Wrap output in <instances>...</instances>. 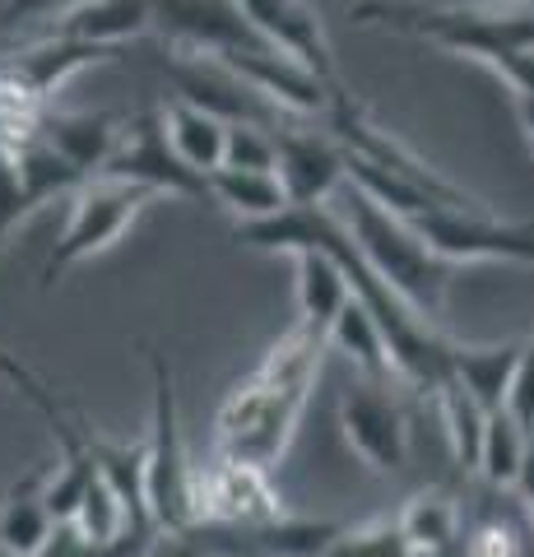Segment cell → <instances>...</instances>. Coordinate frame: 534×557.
<instances>
[{
    "mask_svg": "<svg viewBox=\"0 0 534 557\" xmlns=\"http://www.w3.org/2000/svg\"><path fill=\"white\" fill-rule=\"evenodd\" d=\"M325 348L331 344L302 325H293L288 335L270 344V354L256 362V372L247 381H237L214 418V456L219 460L256 465V469H265V474L284 460L293 432H298V418H302L316 376H321Z\"/></svg>",
    "mask_w": 534,
    "mask_h": 557,
    "instance_id": "1",
    "label": "cell"
},
{
    "mask_svg": "<svg viewBox=\"0 0 534 557\" xmlns=\"http://www.w3.org/2000/svg\"><path fill=\"white\" fill-rule=\"evenodd\" d=\"M353 24H382L409 38H427L446 51L497 65L507 51L534 47V10L525 0H493V5H419V0H358Z\"/></svg>",
    "mask_w": 534,
    "mask_h": 557,
    "instance_id": "2",
    "label": "cell"
},
{
    "mask_svg": "<svg viewBox=\"0 0 534 557\" xmlns=\"http://www.w3.org/2000/svg\"><path fill=\"white\" fill-rule=\"evenodd\" d=\"M344 228H349L353 247L363 251V260L376 270V278H382V284L413 311V317L427 321V325L442 317L446 288H451V278H456V265L437 260L400 219L386 214L376 200H368L358 186H349V219H344Z\"/></svg>",
    "mask_w": 534,
    "mask_h": 557,
    "instance_id": "3",
    "label": "cell"
},
{
    "mask_svg": "<svg viewBox=\"0 0 534 557\" xmlns=\"http://www.w3.org/2000/svg\"><path fill=\"white\" fill-rule=\"evenodd\" d=\"M149 376H153V432L145 442V502L163 534L196 530V469L186 460L182 423H177V391H172V368L159 348H149Z\"/></svg>",
    "mask_w": 534,
    "mask_h": 557,
    "instance_id": "4",
    "label": "cell"
},
{
    "mask_svg": "<svg viewBox=\"0 0 534 557\" xmlns=\"http://www.w3.org/2000/svg\"><path fill=\"white\" fill-rule=\"evenodd\" d=\"M321 126H325V135H331L344 153H353V159L372 163L376 172H386V177L405 182V186H413V190H423L427 200H437V205H446V209H488L484 200L464 196V190L446 182L442 172H433V168L419 159V153L405 149L390 131L376 126V121L368 116V108H363V102H358L349 89H344V84L331 94V108H325Z\"/></svg>",
    "mask_w": 534,
    "mask_h": 557,
    "instance_id": "5",
    "label": "cell"
},
{
    "mask_svg": "<svg viewBox=\"0 0 534 557\" xmlns=\"http://www.w3.org/2000/svg\"><path fill=\"white\" fill-rule=\"evenodd\" d=\"M71 196H75L71 223H65L61 242H57V247H51V256L42 260V278H38L42 293L57 288V278H61L65 270H75V265H84L89 256L108 251L112 242L122 237L135 219H140V209L153 200L149 190L126 186V182H112V177H89L84 186H75Z\"/></svg>",
    "mask_w": 534,
    "mask_h": 557,
    "instance_id": "6",
    "label": "cell"
},
{
    "mask_svg": "<svg viewBox=\"0 0 534 557\" xmlns=\"http://www.w3.org/2000/svg\"><path fill=\"white\" fill-rule=\"evenodd\" d=\"M400 223L437 260H446V265H456V270L464 260H521V265H534V228L530 223H502L493 209L433 205Z\"/></svg>",
    "mask_w": 534,
    "mask_h": 557,
    "instance_id": "7",
    "label": "cell"
},
{
    "mask_svg": "<svg viewBox=\"0 0 534 557\" xmlns=\"http://www.w3.org/2000/svg\"><path fill=\"white\" fill-rule=\"evenodd\" d=\"M98 177L140 186V190H149V196H186V200L210 196L200 172H191L177 153H172L159 112L135 116L131 126L116 135V145H112V153H108V163H102Z\"/></svg>",
    "mask_w": 534,
    "mask_h": 557,
    "instance_id": "8",
    "label": "cell"
},
{
    "mask_svg": "<svg viewBox=\"0 0 534 557\" xmlns=\"http://www.w3.org/2000/svg\"><path fill=\"white\" fill-rule=\"evenodd\" d=\"M167 75L177 79L182 102L219 116L223 126H261V131H284V112L265 102L243 75H233L219 57H200V51H177L167 61Z\"/></svg>",
    "mask_w": 534,
    "mask_h": 557,
    "instance_id": "9",
    "label": "cell"
},
{
    "mask_svg": "<svg viewBox=\"0 0 534 557\" xmlns=\"http://www.w3.org/2000/svg\"><path fill=\"white\" fill-rule=\"evenodd\" d=\"M191 493H196V525H270V520L288 516L280 487L256 465L214 456L204 469H196Z\"/></svg>",
    "mask_w": 534,
    "mask_h": 557,
    "instance_id": "10",
    "label": "cell"
},
{
    "mask_svg": "<svg viewBox=\"0 0 534 557\" xmlns=\"http://www.w3.org/2000/svg\"><path fill=\"white\" fill-rule=\"evenodd\" d=\"M243 10V20L256 28V38L265 47H274L284 61L302 65L307 75H316L325 89H339L335 75V57L331 42H325L321 14L307 5V0H233Z\"/></svg>",
    "mask_w": 534,
    "mask_h": 557,
    "instance_id": "11",
    "label": "cell"
},
{
    "mask_svg": "<svg viewBox=\"0 0 534 557\" xmlns=\"http://www.w3.org/2000/svg\"><path fill=\"white\" fill-rule=\"evenodd\" d=\"M339 428L358 456H363L376 474H400L409 456V428L400 405L386 395L382 381H353L339 399Z\"/></svg>",
    "mask_w": 534,
    "mask_h": 557,
    "instance_id": "12",
    "label": "cell"
},
{
    "mask_svg": "<svg viewBox=\"0 0 534 557\" xmlns=\"http://www.w3.org/2000/svg\"><path fill=\"white\" fill-rule=\"evenodd\" d=\"M153 28H163L182 51H200V57L265 47L233 0H153Z\"/></svg>",
    "mask_w": 534,
    "mask_h": 557,
    "instance_id": "13",
    "label": "cell"
},
{
    "mask_svg": "<svg viewBox=\"0 0 534 557\" xmlns=\"http://www.w3.org/2000/svg\"><path fill=\"white\" fill-rule=\"evenodd\" d=\"M274 149H280L274 177L284 186L288 209H316L344 186V149L325 131L284 126L274 131Z\"/></svg>",
    "mask_w": 534,
    "mask_h": 557,
    "instance_id": "14",
    "label": "cell"
},
{
    "mask_svg": "<svg viewBox=\"0 0 534 557\" xmlns=\"http://www.w3.org/2000/svg\"><path fill=\"white\" fill-rule=\"evenodd\" d=\"M102 61H116V47H94V42H75V38H47L28 42V47H10L0 51V65L10 70L20 84H28L42 102H51V94L61 89L71 75H79L84 65H102Z\"/></svg>",
    "mask_w": 534,
    "mask_h": 557,
    "instance_id": "15",
    "label": "cell"
},
{
    "mask_svg": "<svg viewBox=\"0 0 534 557\" xmlns=\"http://www.w3.org/2000/svg\"><path fill=\"white\" fill-rule=\"evenodd\" d=\"M38 135H42L47 149H57L61 159L89 182L102 172V163H108L122 126H116V116H108V112H57V108H47Z\"/></svg>",
    "mask_w": 534,
    "mask_h": 557,
    "instance_id": "16",
    "label": "cell"
},
{
    "mask_svg": "<svg viewBox=\"0 0 534 557\" xmlns=\"http://www.w3.org/2000/svg\"><path fill=\"white\" fill-rule=\"evenodd\" d=\"M149 28H153V0H79V5L51 20L57 38H75L94 47H116L126 38H140Z\"/></svg>",
    "mask_w": 534,
    "mask_h": 557,
    "instance_id": "17",
    "label": "cell"
},
{
    "mask_svg": "<svg viewBox=\"0 0 534 557\" xmlns=\"http://www.w3.org/2000/svg\"><path fill=\"white\" fill-rule=\"evenodd\" d=\"M516 358H521V339H507V344H456L451 339V358L446 362H451V376L464 386V395L484 413H493V409H507Z\"/></svg>",
    "mask_w": 534,
    "mask_h": 557,
    "instance_id": "18",
    "label": "cell"
},
{
    "mask_svg": "<svg viewBox=\"0 0 534 557\" xmlns=\"http://www.w3.org/2000/svg\"><path fill=\"white\" fill-rule=\"evenodd\" d=\"M42 483H47V465H33L28 474L0 497V548H10L14 557H33L47 534L57 530L47 516V502H42Z\"/></svg>",
    "mask_w": 534,
    "mask_h": 557,
    "instance_id": "19",
    "label": "cell"
},
{
    "mask_svg": "<svg viewBox=\"0 0 534 557\" xmlns=\"http://www.w3.org/2000/svg\"><path fill=\"white\" fill-rule=\"evenodd\" d=\"M400 534L409 539V548L419 557H442L446 548H456L460 539V502L446 493V487H423L413 493L400 511Z\"/></svg>",
    "mask_w": 534,
    "mask_h": 557,
    "instance_id": "20",
    "label": "cell"
},
{
    "mask_svg": "<svg viewBox=\"0 0 534 557\" xmlns=\"http://www.w3.org/2000/svg\"><path fill=\"white\" fill-rule=\"evenodd\" d=\"M159 116H163V135H167L172 153H177L191 172L210 177L214 168H223V139H228V126H223L219 116L200 112V108H191V102H182V98Z\"/></svg>",
    "mask_w": 534,
    "mask_h": 557,
    "instance_id": "21",
    "label": "cell"
},
{
    "mask_svg": "<svg viewBox=\"0 0 534 557\" xmlns=\"http://www.w3.org/2000/svg\"><path fill=\"white\" fill-rule=\"evenodd\" d=\"M210 200H219L228 214H237L243 223H265L274 214L288 209V196L274 172H237V168H214L204 177Z\"/></svg>",
    "mask_w": 534,
    "mask_h": 557,
    "instance_id": "22",
    "label": "cell"
},
{
    "mask_svg": "<svg viewBox=\"0 0 534 557\" xmlns=\"http://www.w3.org/2000/svg\"><path fill=\"white\" fill-rule=\"evenodd\" d=\"M349 307V284L344 274L316 251H298V325L312 330V335H331L335 317Z\"/></svg>",
    "mask_w": 534,
    "mask_h": 557,
    "instance_id": "23",
    "label": "cell"
},
{
    "mask_svg": "<svg viewBox=\"0 0 534 557\" xmlns=\"http://www.w3.org/2000/svg\"><path fill=\"white\" fill-rule=\"evenodd\" d=\"M61 442V465H47V483H42V502H47V516L51 525H71L79 502H84V487L94 483V460L84 450V437L75 428L57 432Z\"/></svg>",
    "mask_w": 534,
    "mask_h": 557,
    "instance_id": "24",
    "label": "cell"
},
{
    "mask_svg": "<svg viewBox=\"0 0 534 557\" xmlns=\"http://www.w3.org/2000/svg\"><path fill=\"white\" fill-rule=\"evenodd\" d=\"M325 344H335V348H344L349 354V362L358 372H363V381H390V354H386V339H382V330H376V321L368 317V307L363 302H353L349 298V307L335 317V325H331V335H325Z\"/></svg>",
    "mask_w": 534,
    "mask_h": 557,
    "instance_id": "25",
    "label": "cell"
},
{
    "mask_svg": "<svg viewBox=\"0 0 534 557\" xmlns=\"http://www.w3.org/2000/svg\"><path fill=\"white\" fill-rule=\"evenodd\" d=\"M530 456V432L516 423L507 409H493L484 418V442H479V474L488 479V487H516Z\"/></svg>",
    "mask_w": 534,
    "mask_h": 557,
    "instance_id": "26",
    "label": "cell"
},
{
    "mask_svg": "<svg viewBox=\"0 0 534 557\" xmlns=\"http://www.w3.org/2000/svg\"><path fill=\"white\" fill-rule=\"evenodd\" d=\"M437 409H442V423H446V437H451V456L460 469H474L479 465V442H484V409L474 405L470 395H464V386L456 376H446L442 386L433 391Z\"/></svg>",
    "mask_w": 534,
    "mask_h": 557,
    "instance_id": "27",
    "label": "cell"
},
{
    "mask_svg": "<svg viewBox=\"0 0 534 557\" xmlns=\"http://www.w3.org/2000/svg\"><path fill=\"white\" fill-rule=\"evenodd\" d=\"M321 557H419L400 534L395 516H376L368 525H339V534L325 544Z\"/></svg>",
    "mask_w": 534,
    "mask_h": 557,
    "instance_id": "28",
    "label": "cell"
},
{
    "mask_svg": "<svg viewBox=\"0 0 534 557\" xmlns=\"http://www.w3.org/2000/svg\"><path fill=\"white\" fill-rule=\"evenodd\" d=\"M71 525L89 539V544H98V548H112L116 539L126 534V516H122V502L112 497V487L102 483V474L94 469V483L84 487V502H79V511H75V520Z\"/></svg>",
    "mask_w": 534,
    "mask_h": 557,
    "instance_id": "29",
    "label": "cell"
},
{
    "mask_svg": "<svg viewBox=\"0 0 534 557\" xmlns=\"http://www.w3.org/2000/svg\"><path fill=\"white\" fill-rule=\"evenodd\" d=\"M274 163H280L274 131L228 126V139H223V168H237V172H274Z\"/></svg>",
    "mask_w": 534,
    "mask_h": 557,
    "instance_id": "30",
    "label": "cell"
},
{
    "mask_svg": "<svg viewBox=\"0 0 534 557\" xmlns=\"http://www.w3.org/2000/svg\"><path fill=\"white\" fill-rule=\"evenodd\" d=\"M33 209H42V200L28 190V182L20 177L10 153H0V242H5L14 223H24Z\"/></svg>",
    "mask_w": 534,
    "mask_h": 557,
    "instance_id": "31",
    "label": "cell"
},
{
    "mask_svg": "<svg viewBox=\"0 0 534 557\" xmlns=\"http://www.w3.org/2000/svg\"><path fill=\"white\" fill-rule=\"evenodd\" d=\"M464 557H525V539L507 520L484 516L464 539Z\"/></svg>",
    "mask_w": 534,
    "mask_h": 557,
    "instance_id": "32",
    "label": "cell"
},
{
    "mask_svg": "<svg viewBox=\"0 0 534 557\" xmlns=\"http://www.w3.org/2000/svg\"><path fill=\"white\" fill-rule=\"evenodd\" d=\"M507 413L525 432H534V335L521 339V358H516V376L507 391Z\"/></svg>",
    "mask_w": 534,
    "mask_h": 557,
    "instance_id": "33",
    "label": "cell"
},
{
    "mask_svg": "<svg viewBox=\"0 0 534 557\" xmlns=\"http://www.w3.org/2000/svg\"><path fill=\"white\" fill-rule=\"evenodd\" d=\"M71 5H79V0H5V5H0V38L14 33V28L57 20V14H65Z\"/></svg>",
    "mask_w": 534,
    "mask_h": 557,
    "instance_id": "34",
    "label": "cell"
},
{
    "mask_svg": "<svg viewBox=\"0 0 534 557\" xmlns=\"http://www.w3.org/2000/svg\"><path fill=\"white\" fill-rule=\"evenodd\" d=\"M33 557H108V548H98V544H89L75 525H57L47 534V544L33 553Z\"/></svg>",
    "mask_w": 534,
    "mask_h": 557,
    "instance_id": "35",
    "label": "cell"
},
{
    "mask_svg": "<svg viewBox=\"0 0 534 557\" xmlns=\"http://www.w3.org/2000/svg\"><path fill=\"white\" fill-rule=\"evenodd\" d=\"M145 557H204V548L191 534H153V544L145 548Z\"/></svg>",
    "mask_w": 534,
    "mask_h": 557,
    "instance_id": "36",
    "label": "cell"
},
{
    "mask_svg": "<svg viewBox=\"0 0 534 557\" xmlns=\"http://www.w3.org/2000/svg\"><path fill=\"white\" fill-rule=\"evenodd\" d=\"M516 487H521V507H525L530 520H534V450L525 456V469H521V479H516Z\"/></svg>",
    "mask_w": 534,
    "mask_h": 557,
    "instance_id": "37",
    "label": "cell"
},
{
    "mask_svg": "<svg viewBox=\"0 0 534 557\" xmlns=\"http://www.w3.org/2000/svg\"><path fill=\"white\" fill-rule=\"evenodd\" d=\"M516 112H521L525 139H530V149H534V98H516Z\"/></svg>",
    "mask_w": 534,
    "mask_h": 557,
    "instance_id": "38",
    "label": "cell"
},
{
    "mask_svg": "<svg viewBox=\"0 0 534 557\" xmlns=\"http://www.w3.org/2000/svg\"><path fill=\"white\" fill-rule=\"evenodd\" d=\"M0 557H14V553H10V548H0Z\"/></svg>",
    "mask_w": 534,
    "mask_h": 557,
    "instance_id": "39",
    "label": "cell"
},
{
    "mask_svg": "<svg viewBox=\"0 0 534 557\" xmlns=\"http://www.w3.org/2000/svg\"><path fill=\"white\" fill-rule=\"evenodd\" d=\"M525 5H530V10H534V0H525Z\"/></svg>",
    "mask_w": 534,
    "mask_h": 557,
    "instance_id": "40",
    "label": "cell"
}]
</instances>
